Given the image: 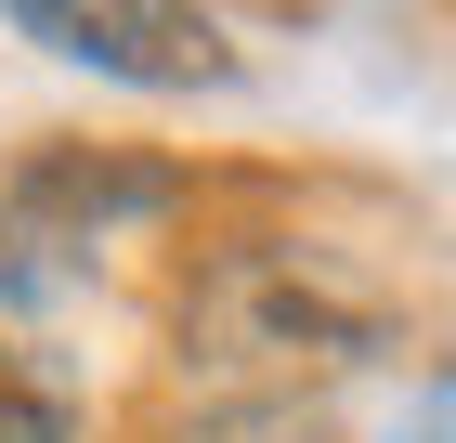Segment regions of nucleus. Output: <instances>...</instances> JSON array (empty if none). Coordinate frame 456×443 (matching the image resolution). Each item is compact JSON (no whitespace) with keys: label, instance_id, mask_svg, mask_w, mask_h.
I'll list each match as a JSON object with an SVG mask.
<instances>
[{"label":"nucleus","instance_id":"nucleus-4","mask_svg":"<svg viewBox=\"0 0 456 443\" xmlns=\"http://www.w3.org/2000/svg\"><path fill=\"white\" fill-rule=\"evenodd\" d=\"M78 431H92L78 340L53 313V287H39V261L0 248V443H78Z\"/></svg>","mask_w":456,"mask_h":443},{"label":"nucleus","instance_id":"nucleus-6","mask_svg":"<svg viewBox=\"0 0 456 443\" xmlns=\"http://www.w3.org/2000/svg\"><path fill=\"white\" fill-rule=\"evenodd\" d=\"M391 443H456V365L404 391V417H391Z\"/></svg>","mask_w":456,"mask_h":443},{"label":"nucleus","instance_id":"nucleus-2","mask_svg":"<svg viewBox=\"0 0 456 443\" xmlns=\"http://www.w3.org/2000/svg\"><path fill=\"white\" fill-rule=\"evenodd\" d=\"M0 27L118 78V92H222L235 78V27L209 0H0Z\"/></svg>","mask_w":456,"mask_h":443},{"label":"nucleus","instance_id":"nucleus-3","mask_svg":"<svg viewBox=\"0 0 456 443\" xmlns=\"http://www.w3.org/2000/svg\"><path fill=\"white\" fill-rule=\"evenodd\" d=\"M183 183L143 170V157H92V144H53V157H27V183H13V209H0V248L13 261H78V248H118V222H157Z\"/></svg>","mask_w":456,"mask_h":443},{"label":"nucleus","instance_id":"nucleus-1","mask_svg":"<svg viewBox=\"0 0 456 443\" xmlns=\"http://www.w3.org/2000/svg\"><path fill=\"white\" fill-rule=\"evenodd\" d=\"M391 352V300L339 248L300 235H209L170 287V365L209 405H326L352 365Z\"/></svg>","mask_w":456,"mask_h":443},{"label":"nucleus","instance_id":"nucleus-5","mask_svg":"<svg viewBox=\"0 0 456 443\" xmlns=\"http://www.w3.org/2000/svg\"><path fill=\"white\" fill-rule=\"evenodd\" d=\"M157 443H339L326 405H183Z\"/></svg>","mask_w":456,"mask_h":443}]
</instances>
